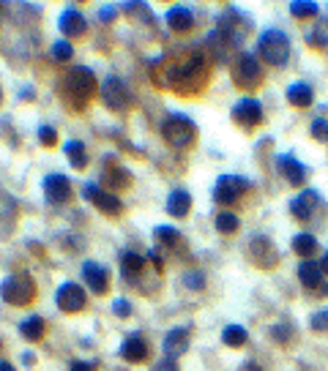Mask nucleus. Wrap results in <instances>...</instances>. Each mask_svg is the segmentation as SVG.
I'll return each mask as SVG.
<instances>
[{
    "label": "nucleus",
    "mask_w": 328,
    "mask_h": 371,
    "mask_svg": "<svg viewBox=\"0 0 328 371\" xmlns=\"http://www.w3.org/2000/svg\"><path fill=\"white\" fill-rule=\"evenodd\" d=\"M99 82L93 77V71L88 66H74L68 68V74L63 77V88L60 96L71 104V110H85V104L99 93Z\"/></svg>",
    "instance_id": "obj_1"
},
{
    "label": "nucleus",
    "mask_w": 328,
    "mask_h": 371,
    "mask_svg": "<svg viewBox=\"0 0 328 371\" xmlns=\"http://www.w3.org/2000/svg\"><path fill=\"white\" fill-rule=\"evenodd\" d=\"M257 55L271 66H285L290 60V38H288V33L279 30V27L263 30L260 41H257Z\"/></svg>",
    "instance_id": "obj_2"
},
{
    "label": "nucleus",
    "mask_w": 328,
    "mask_h": 371,
    "mask_svg": "<svg viewBox=\"0 0 328 371\" xmlns=\"http://www.w3.org/2000/svg\"><path fill=\"white\" fill-rule=\"evenodd\" d=\"M0 298L8 306H27L36 298V281L30 273H11L0 281Z\"/></svg>",
    "instance_id": "obj_3"
},
{
    "label": "nucleus",
    "mask_w": 328,
    "mask_h": 371,
    "mask_svg": "<svg viewBox=\"0 0 328 371\" xmlns=\"http://www.w3.org/2000/svg\"><path fill=\"white\" fill-rule=\"evenodd\" d=\"M194 134H197V129L186 115H167L162 120V137L167 140V145L178 148V151L189 148L194 142Z\"/></svg>",
    "instance_id": "obj_4"
},
{
    "label": "nucleus",
    "mask_w": 328,
    "mask_h": 371,
    "mask_svg": "<svg viewBox=\"0 0 328 371\" xmlns=\"http://www.w3.org/2000/svg\"><path fill=\"white\" fill-rule=\"evenodd\" d=\"M216 33H219V38H222L227 47H241V44L247 41V36L252 33V22H249L244 14L230 11V14H225V16L219 19Z\"/></svg>",
    "instance_id": "obj_5"
},
{
    "label": "nucleus",
    "mask_w": 328,
    "mask_h": 371,
    "mask_svg": "<svg viewBox=\"0 0 328 371\" xmlns=\"http://www.w3.org/2000/svg\"><path fill=\"white\" fill-rule=\"evenodd\" d=\"M233 79L241 88H257L263 82V66L255 52H241L238 60L233 63Z\"/></svg>",
    "instance_id": "obj_6"
},
{
    "label": "nucleus",
    "mask_w": 328,
    "mask_h": 371,
    "mask_svg": "<svg viewBox=\"0 0 328 371\" xmlns=\"http://www.w3.org/2000/svg\"><path fill=\"white\" fill-rule=\"evenodd\" d=\"M99 93H101L104 107H110L112 112H123V110H129V104H131L129 88H126V82H123L121 77H107V79L101 82Z\"/></svg>",
    "instance_id": "obj_7"
},
{
    "label": "nucleus",
    "mask_w": 328,
    "mask_h": 371,
    "mask_svg": "<svg viewBox=\"0 0 328 371\" xmlns=\"http://www.w3.org/2000/svg\"><path fill=\"white\" fill-rule=\"evenodd\" d=\"M249 188H252V181H247V178H241V175H222V178L216 181V186H214V199H216L219 205H230V202L241 199Z\"/></svg>",
    "instance_id": "obj_8"
},
{
    "label": "nucleus",
    "mask_w": 328,
    "mask_h": 371,
    "mask_svg": "<svg viewBox=\"0 0 328 371\" xmlns=\"http://www.w3.org/2000/svg\"><path fill=\"white\" fill-rule=\"evenodd\" d=\"M55 300H58V309H60V311H66V314H77V311H82V309H85V303H88L85 290H82L79 284H74V281L60 284V287H58Z\"/></svg>",
    "instance_id": "obj_9"
},
{
    "label": "nucleus",
    "mask_w": 328,
    "mask_h": 371,
    "mask_svg": "<svg viewBox=\"0 0 328 371\" xmlns=\"http://www.w3.org/2000/svg\"><path fill=\"white\" fill-rule=\"evenodd\" d=\"M233 120L244 129H255L263 123V104L257 99H241L233 107Z\"/></svg>",
    "instance_id": "obj_10"
},
{
    "label": "nucleus",
    "mask_w": 328,
    "mask_h": 371,
    "mask_svg": "<svg viewBox=\"0 0 328 371\" xmlns=\"http://www.w3.org/2000/svg\"><path fill=\"white\" fill-rule=\"evenodd\" d=\"M71 181L66 178V175H60V172H49L47 178H44V196H47V202H52V205H63V202H68L71 199Z\"/></svg>",
    "instance_id": "obj_11"
},
{
    "label": "nucleus",
    "mask_w": 328,
    "mask_h": 371,
    "mask_svg": "<svg viewBox=\"0 0 328 371\" xmlns=\"http://www.w3.org/2000/svg\"><path fill=\"white\" fill-rule=\"evenodd\" d=\"M249 257L255 259L257 268H274V265L279 262L277 246H274L268 238H263V235L252 238V243H249Z\"/></svg>",
    "instance_id": "obj_12"
},
{
    "label": "nucleus",
    "mask_w": 328,
    "mask_h": 371,
    "mask_svg": "<svg viewBox=\"0 0 328 371\" xmlns=\"http://www.w3.org/2000/svg\"><path fill=\"white\" fill-rule=\"evenodd\" d=\"M82 191H85V196H88L99 210H104V213H110V216L123 210L121 196H118V194H112V191H104V188H99L96 183H88Z\"/></svg>",
    "instance_id": "obj_13"
},
{
    "label": "nucleus",
    "mask_w": 328,
    "mask_h": 371,
    "mask_svg": "<svg viewBox=\"0 0 328 371\" xmlns=\"http://www.w3.org/2000/svg\"><path fill=\"white\" fill-rule=\"evenodd\" d=\"M58 27H60V33L66 36V38H77V36H85V30H88V19L82 16V11L79 8H66L63 14H60V19H58Z\"/></svg>",
    "instance_id": "obj_14"
},
{
    "label": "nucleus",
    "mask_w": 328,
    "mask_h": 371,
    "mask_svg": "<svg viewBox=\"0 0 328 371\" xmlns=\"http://www.w3.org/2000/svg\"><path fill=\"white\" fill-rule=\"evenodd\" d=\"M82 281L96 292V295H104L110 290V273L104 265L99 262H85L82 265Z\"/></svg>",
    "instance_id": "obj_15"
},
{
    "label": "nucleus",
    "mask_w": 328,
    "mask_h": 371,
    "mask_svg": "<svg viewBox=\"0 0 328 371\" xmlns=\"http://www.w3.org/2000/svg\"><path fill=\"white\" fill-rule=\"evenodd\" d=\"M277 167H279V172L285 175V181L293 186H301L307 181V167L296 159V156H290V153H282V156H277Z\"/></svg>",
    "instance_id": "obj_16"
},
{
    "label": "nucleus",
    "mask_w": 328,
    "mask_h": 371,
    "mask_svg": "<svg viewBox=\"0 0 328 371\" xmlns=\"http://www.w3.org/2000/svg\"><path fill=\"white\" fill-rule=\"evenodd\" d=\"M318 205H320V194L312 191V188H307V191H301V194L290 202V210H293V216H296L299 221H310Z\"/></svg>",
    "instance_id": "obj_17"
},
{
    "label": "nucleus",
    "mask_w": 328,
    "mask_h": 371,
    "mask_svg": "<svg viewBox=\"0 0 328 371\" xmlns=\"http://www.w3.org/2000/svg\"><path fill=\"white\" fill-rule=\"evenodd\" d=\"M164 358L170 361H178L186 350H189V331L186 328H173L167 336H164Z\"/></svg>",
    "instance_id": "obj_18"
},
{
    "label": "nucleus",
    "mask_w": 328,
    "mask_h": 371,
    "mask_svg": "<svg viewBox=\"0 0 328 371\" xmlns=\"http://www.w3.org/2000/svg\"><path fill=\"white\" fill-rule=\"evenodd\" d=\"M164 22H167V27L170 30H175V33H186V30H192V25H194V14L186 8V5H173L167 14H164Z\"/></svg>",
    "instance_id": "obj_19"
},
{
    "label": "nucleus",
    "mask_w": 328,
    "mask_h": 371,
    "mask_svg": "<svg viewBox=\"0 0 328 371\" xmlns=\"http://www.w3.org/2000/svg\"><path fill=\"white\" fill-rule=\"evenodd\" d=\"M121 358L126 363H142L148 358V342L142 336H129L123 344H121Z\"/></svg>",
    "instance_id": "obj_20"
},
{
    "label": "nucleus",
    "mask_w": 328,
    "mask_h": 371,
    "mask_svg": "<svg viewBox=\"0 0 328 371\" xmlns=\"http://www.w3.org/2000/svg\"><path fill=\"white\" fill-rule=\"evenodd\" d=\"M189 210H192V194L184 191V188H175V191L167 196V213L175 216V218H186Z\"/></svg>",
    "instance_id": "obj_21"
},
{
    "label": "nucleus",
    "mask_w": 328,
    "mask_h": 371,
    "mask_svg": "<svg viewBox=\"0 0 328 371\" xmlns=\"http://www.w3.org/2000/svg\"><path fill=\"white\" fill-rule=\"evenodd\" d=\"M323 268L315 262V259H304L301 265H299V279H301V284L304 287H310V290H315V287H323Z\"/></svg>",
    "instance_id": "obj_22"
},
{
    "label": "nucleus",
    "mask_w": 328,
    "mask_h": 371,
    "mask_svg": "<svg viewBox=\"0 0 328 371\" xmlns=\"http://www.w3.org/2000/svg\"><path fill=\"white\" fill-rule=\"evenodd\" d=\"M44 331H47V325H44V320H41L38 314L25 317L22 325H19V336H22L25 342H30V344L41 342V339H44Z\"/></svg>",
    "instance_id": "obj_23"
},
{
    "label": "nucleus",
    "mask_w": 328,
    "mask_h": 371,
    "mask_svg": "<svg viewBox=\"0 0 328 371\" xmlns=\"http://www.w3.org/2000/svg\"><path fill=\"white\" fill-rule=\"evenodd\" d=\"M118 262H121V273H123L129 281H134L137 273L145 268V257L137 254V251H123V254L118 257Z\"/></svg>",
    "instance_id": "obj_24"
},
{
    "label": "nucleus",
    "mask_w": 328,
    "mask_h": 371,
    "mask_svg": "<svg viewBox=\"0 0 328 371\" xmlns=\"http://www.w3.org/2000/svg\"><path fill=\"white\" fill-rule=\"evenodd\" d=\"M63 153H66V159H68V164H71L74 170H85V167H88V151H85V142L68 140V142L63 145Z\"/></svg>",
    "instance_id": "obj_25"
},
{
    "label": "nucleus",
    "mask_w": 328,
    "mask_h": 371,
    "mask_svg": "<svg viewBox=\"0 0 328 371\" xmlns=\"http://www.w3.org/2000/svg\"><path fill=\"white\" fill-rule=\"evenodd\" d=\"M312 99H315V93H312V88L307 85V82H293L290 88H288V101L293 104V107H310L312 104Z\"/></svg>",
    "instance_id": "obj_26"
},
{
    "label": "nucleus",
    "mask_w": 328,
    "mask_h": 371,
    "mask_svg": "<svg viewBox=\"0 0 328 371\" xmlns=\"http://www.w3.org/2000/svg\"><path fill=\"white\" fill-rule=\"evenodd\" d=\"M293 251H296L299 257L310 259V257L318 251V238H315V235H310V232L296 235V238H293Z\"/></svg>",
    "instance_id": "obj_27"
},
{
    "label": "nucleus",
    "mask_w": 328,
    "mask_h": 371,
    "mask_svg": "<svg viewBox=\"0 0 328 371\" xmlns=\"http://www.w3.org/2000/svg\"><path fill=\"white\" fill-rule=\"evenodd\" d=\"M307 41H310V47H315L320 52H328V19L315 22V27L307 33Z\"/></svg>",
    "instance_id": "obj_28"
},
{
    "label": "nucleus",
    "mask_w": 328,
    "mask_h": 371,
    "mask_svg": "<svg viewBox=\"0 0 328 371\" xmlns=\"http://www.w3.org/2000/svg\"><path fill=\"white\" fill-rule=\"evenodd\" d=\"M238 227H241V221H238V216H236L233 210L216 213V229H219L222 235H233V232H238Z\"/></svg>",
    "instance_id": "obj_29"
},
{
    "label": "nucleus",
    "mask_w": 328,
    "mask_h": 371,
    "mask_svg": "<svg viewBox=\"0 0 328 371\" xmlns=\"http://www.w3.org/2000/svg\"><path fill=\"white\" fill-rule=\"evenodd\" d=\"M247 339H249V333H247L241 325H227V328L222 331V342H225L227 347H244Z\"/></svg>",
    "instance_id": "obj_30"
},
{
    "label": "nucleus",
    "mask_w": 328,
    "mask_h": 371,
    "mask_svg": "<svg viewBox=\"0 0 328 371\" xmlns=\"http://www.w3.org/2000/svg\"><path fill=\"white\" fill-rule=\"evenodd\" d=\"M107 183H110L112 194H115L118 188H126V186H131V175H129V170H123V167H115V170H110V172H107Z\"/></svg>",
    "instance_id": "obj_31"
},
{
    "label": "nucleus",
    "mask_w": 328,
    "mask_h": 371,
    "mask_svg": "<svg viewBox=\"0 0 328 371\" xmlns=\"http://www.w3.org/2000/svg\"><path fill=\"white\" fill-rule=\"evenodd\" d=\"M49 52H52V57H55L58 63H68V60L74 57V47H71L66 38H58V41L52 44V49H49Z\"/></svg>",
    "instance_id": "obj_32"
},
{
    "label": "nucleus",
    "mask_w": 328,
    "mask_h": 371,
    "mask_svg": "<svg viewBox=\"0 0 328 371\" xmlns=\"http://www.w3.org/2000/svg\"><path fill=\"white\" fill-rule=\"evenodd\" d=\"M290 11H293V16H299V19H310V16H318V3H307V0H296V3H290Z\"/></svg>",
    "instance_id": "obj_33"
},
{
    "label": "nucleus",
    "mask_w": 328,
    "mask_h": 371,
    "mask_svg": "<svg viewBox=\"0 0 328 371\" xmlns=\"http://www.w3.org/2000/svg\"><path fill=\"white\" fill-rule=\"evenodd\" d=\"M153 235H156L159 243H164V246H178V240H181V232H178L175 227H156Z\"/></svg>",
    "instance_id": "obj_34"
},
{
    "label": "nucleus",
    "mask_w": 328,
    "mask_h": 371,
    "mask_svg": "<svg viewBox=\"0 0 328 371\" xmlns=\"http://www.w3.org/2000/svg\"><path fill=\"white\" fill-rule=\"evenodd\" d=\"M181 281H184V287H189V290H194V292H200V290L205 287V276H203L200 270H186V273L181 276Z\"/></svg>",
    "instance_id": "obj_35"
},
{
    "label": "nucleus",
    "mask_w": 328,
    "mask_h": 371,
    "mask_svg": "<svg viewBox=\"0 0 328 371\" xmlns=\"http://www.w3.org/2000/svg\"><path fill=\"white\" fill-rule=\"evenodd\" d=\"M310 131H312V137H315L318 142H328V120L326 118H315Z\"/></svg>",
    "instance_id": "obj_36"
},
{
    "label": "nucleus",
    "mask_w": 328,
    "mask_h": 371,
    "mask_svg": "<svg viewBox=\"0 0 328 371\" xmlns=\"http://www.w3.org/2000/svg\"><path fill=\"white\" fill-rule=\"evenodd\" d=\"M14 213H16V202L5 194H0V218H8L14 224Z\"/></svg>",
    "instance_id": "obj_37"
},
{
    "label": "nucleus",
    "mask_w": 328,
    "mask_h": 371,
    "mask_svg": "<svg viewBox=\"0 0 328 371\" xmlns=\"http://www.w3.org/2000/svg\"><path fill=\"white\" fill-rule=\"evenodd\" d=\"M38 142H41L44 148H55V142H58V131H55L52 126H41V129H38Z\"/></svg>",
    "instance_id": "obj_38"
},
{
    "label": "nucleus",
    "mask_w": 328,
    "mask_h": 371,
    "mask_svg": "<svg viewBox=\"0 0 328 371\" xmlns=\"http://www.w3.org/2000/svg\"><path fill=\"white\" fill-rule=\"evenodd\" d=\"M112 311H115V317H131V303L126 298H118V300H112Z\"/></svg>",
    "instance_id": "obj_39"
},
{
    "label": "nucleus",
    "mask_w": 328,
    "mask_h": 371,
    "mask_svg": "<svg viewBox=\"0 0 328 371\" xmlns=\"http://www.w3.org/2000/svg\"><path fill=\"white\" fill-rule=\"evenodd\" d=\"M271 336H274L277 342H282V344H285V342L290 339V325H285V322L274 325V328H271Z\"/></svg>",
    "instance_id": "obj_40"
},
{
    "label": "nucleus",
    "mask_w": 328,
    "mask_h": 371,
    "mask_svg": "<svg viewBox=\"0 0 328 371\" xmlns=\"http://www.w3.org/2000/svg\"><path fill=\"white\" fill-rule=\"evenodd\" d=\"M312 328L315 331H328V311H318V314H312Z\"/></svg>",
    "instance_id": "obj_41"
},
{
    "label": "nucleus",
    "mask_w": 328,
    "mask_h": 371,
    "mask_svg": "<svg viewBox=\"0 0 328 371\" xmlns=\"http://www.w3.org/2000/svg\"><path fill=\"white\" fill-rule=\"evenodd\" d=\"M68 371H96V366H93V363H85V361H71Z\"/></svg>",
    "instance_id": "obj_42"
},
{
    "label": "nucleus",
    "mask_w": 328,
    "mask_h": 371,
    "mask_svg": "<svg viewBox=\"0 0 328 371\" xmlns=\"http://www.w3.org/2000/svg\"><path fill=\"white\" fill-rule=\"evenodd\" d=\"M99 16H101V22H112V16H115V5H104V8L99 11Z\"/></svg>",
    "instance_id": "obj_43"
},
{
    "label": "nucleus",
    "mask_w": 328,
    "mask_h": 371,
    "mask_svg": "<svg viewBox=\"0 0 328 371\" xmlns=\"http://www.w3.org/2000/svg\"><path fill=\"white\" fill-rule=\"evenodd\" d=\"M241 371H263V369H260L257 363H252V361H249V363H244V369Z\"/></svg>",
    "instance_id": "obj_44"
},
{
    "label": "nucleus",
    "mask_w": 328,
    "mask_h": 371,
    "mask_svg": "<svg viewBox=\"0 0 328 371\" xmlns=\"http://www.w3.org/2000/svg\"><path fill=\"white\" fill-rule=\"evenodd\" d=\"M22 363H27V366H30V363H36V358H33L30 353H25V355H22Z\"/></svg>",
    "instance_id": "obj_45"
},
{
    "label": "nucleus",
    "mask_w": 328,
    "mask_h": 371,
    "mask_svg": "<svg viewBox=\"0 0 328 371\" xmlns=\"http://www.w3.org/2000/svg\"><path fill=\"white\" fill-rule=\"evenodd\" d=\"M0 371H16V369H14L8 361H0Z\"/></svg>",
    "instance_id": "obj_46"
},
{
    "label": "nucleus",
    "mask_w": 328,
    "mask_h": 371,
    "mask_svg": "<svg viewBox=\"0 0 328 371\" xmlns=\"http://www.w3.org/2000/svg\"><path fill=\"white\" fill-rule=\"evenodd\" d=\"M33 96H36V93H33L30 88H25V90H22V99H33Z\"/></svg>",
    "instance_id": "obj_47"
},
{
    "label": "nucleus",
    "mask_w": 328,
    "mask_h": 371,
    "mask_svg": "<svg viewBox=\"0 0 328 371\" xmlns=\"http://www.w3.org/2000/svg\"><path fill=\"white\" fill-rule=\"evenodd\" d=\"M320 268H323V273L328 276V251H326V257H323V262H320Z\"/></svg>",
    "instance_id": "obj_48"
},
{
    "label": "nucleus",
    "mask_w": 328,
    "mask_h": 371,
    "mask_svg": "<svg viewBox=\"0 0 328 371\" xmlns=\"http://www.w3.org/2000/svg\"><path fill=\"white\" fill-rule=\"evenodd\" d=\"M0 104H3V90H0Z\"/></svg>",
    "instance_id": "obj_49"
},
{
    "label": "nucleus",
    "mask_w": 328,
    "mask_h": 371,
    "mask_svg": "<svg viewBox=\"0 0 328 371\" xmlns=\"http://www.w3.org/2000/svg\"><path fill=\"white\" fill-rule=\"evenodd\" d=\"M323 290H326V292H328V284H326V287H323Z\"/></svg>",
    "instance_id": "obj_50"
},
{
    "label": "nucleus",
    "mask_w": 328,
    "mask_h": 371,
    "mask_svg": "<svg viewBox=\"0 0 328 371\" xmlns=\"http://www.w3.org/2000/svg\"><path fill=\"white\" fill-rule=\"evenodd\" d=\"M0 350H3V342H0Z\"/></svg>",
    "instance_id": "obj_51"
}]
</instances>
